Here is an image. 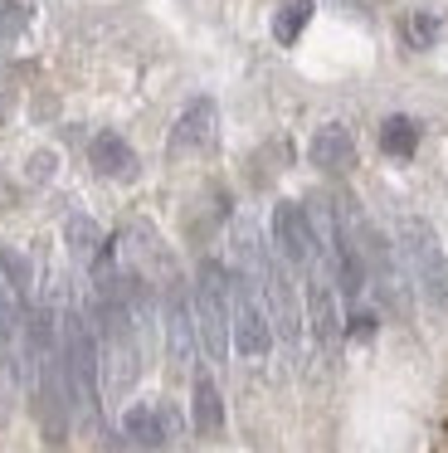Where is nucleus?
I'll use <instances>...</instances> for the list:
<instances>
[{
  "label": "nucleus",
  "instance_id": "1",
  "mask_svg": "<svg viewBox=\"0 0 448 453\" xmlns=\"http://www.w3.org/2000/svg\"><path fill=\"white\" fill-rule=\"evenodd\" d=\"M58 361H64V390L78 419H97L103 410V375H97V332L83 307L58 312Z\"/></svg>",
  "mask_w": 448,
  "mask_h": 453
},
{
  "label": "nucleus",
  "instance_id": "2",
  "mask_svg": "<svg viewBox=\"0 0 448 453\" xmlns=\"http://www.w3.org/2000/svg\"><path fill=\"white\" fill-rule=\"evenodd\" d=\"M395 249H399V258H405L409 283L424 297V307L448 312V254H444V244H438L434 225L419 219V215H405L399 219V234H395Z\"/></svg>",
  "mask_w": 448,
  "mask_h": 453
},
{
  "label": "nucleus",
  "instance_id": "3",
  "mask_svg": "<svg viewBox=\"0 0 448 453\" xmlns=\"http://www.w3.org/2000/svg\"><path fill=\"white\" fill-rule=\"evenodd\" d=\"M190 312H195V332H200V351L214 365L229 361L234 342H229V264L205 258L195 268V288H190Z\"/></svg>",
  "mask_w": 448,
  "mask_h": 453
},
{
  "label": "nucleus",
  "instance_id": "4",
  "mask_svg": "<svg viewBox=\"0 0 448 453\" xmlns=\"http://www.w3.org/2000/svg\"><path fill=\"white\" fill-rule=\"evenodd\" d=\"M229 342L243 361H263L273 351V342H278L259 283L249 273H239V268H229Z\"/></svg>",
  "mask_w": 448,
  "mask_h": 453
},
{
  "label": "nucleus",
  "instance_id": "5",
  "mask_svg": "<svg viewBox=\"0 0 448 453\" xmlns=\"http://www.w3.org/2000/svg\"><path fill=\"white\" fill-rule=\"evenodd\" d=\"M253 283H259L263 307H268L273 336H278L288 351H302V336H307V312H302V293L292 288V268L282 264L278 254H268Z\"/></svg>",
  "mask_w": 448,
  "mask_h": 453
},
{
  "label": "nucleus",
  "instance_id": "6",
  "mask_svg": "<svg viewBox=\"0 0 448 453\" xmlns=\"http://www.w3.org/2000/svg\"><path fill=\"white\" fill-rule=\"evenodd\" d=\"M268 244H273V254H278L292 273H307L312 264H321V258H327V244H321V234L312 229L307 205H297V200H278V205H273V215H268Z\"/></svg>",
  "mask_w": 448,
  "mask_h": 453
},
{
  "label": "nucleus",
  "instance_id": "7",
  "mask_svg": "<svg viewBox=\"0 0 448 453\" xmlns=\"http://www.w3.org/2000/svg\"><path fill=\"white\" fill-rule=\"evenodd\" d=\"M302 312H307V332L321 351H336L346 336V317H341V293L331 283L327 264L307 268V288H302Z\"/></svg>",
  "mask_w": 448,
  "mask_h": 453
},
{
  "label": "nucleus",
  "instance_id": "8",
  "mask_svg": "<svg viewBox=\"0 0 448 453\" xmlns=\"http://www.w3.org/2000/svg\"><path fill=\"white\" fill-rule=\"evenodd\" d=\"M175 434H181V414L171 404H127L122 410V439L142 453L166 449Z\"/></svg>",
  "mask_w": 448,
  "mask_h": 453
},
{
  "label": "nucleus",
  "instance_id": "9",
  "mask_svg": "<svg viewBox=\"0 0 448 453\" xmlns=\"http://www.w3.org/2000/svg\"><path fill=\"white\" fill-rule=\"evenodd\" d=\"M166 346H171L175 365H195V351H200V332H195V312H190V288H181L171 278L166 288Z\"/></svg>",
  "mask_w": 448,
  "mask_h": 453
},
{
  "label": "nucleus",
  "instance_id": "10",
  "mask_svg": "<svg viewBox=\"0 0 448 453\" xmlns=\"http://www.w3.org/2000/svg\"><path fill=\"white\" fill-rule=\"evenodd\" d=\"M214 127H220V108H214V98H190V103H185V112L175 118L166 147H171L175 157L210 151V147H214Z\"/></svg>",
  "mask_w": 448,
  "mask_h": 453
},
{
  "label": "nucleus",
  "instance_id": "11",
  "mask_svg": "<svg viewBox=\"0 0 448 453\" xmlns=\"http://www.w3.org/2000/svg\"><path fill=\"white\" fill-rule=\"evenodd\" d=\"M307 157H312V166H317L321 176H346V171L356 166V137H351L341 122H327V127L312 132Z\"/></svg>",
  "mask_w": 448,
  "mask_h": 453
},
{
  "label": "nucleus",
  "instance_id": "12",
  "mask_svg": "<svg viewBox=\"0 0 448 453\" xmlns=\"http://www.w3.org/2000/svg\"><path fill=\"white\" fill-rule=\"evenodd\" d=\"M88 161H93V171L97 176H107V180H136V151H132V142L127 137H117V132H97L93 137V147H88Z\"/></svg>",
  "mask_w": 448,
  "mask_h": 453
},
{
  "label": "nucleus",
  "instance_id": "13",
  "mask_svg": "<svg viewBox=\"0 0 448 453\" xmlns=\"http://www.w3.org/2000/svg\"><path fill=\"white\" fill-rule=\"evenodd\" d=\"M190 424H195V434H220L224 429L220 385H214L205 371H195V385H190Z\"/></svg>",
  "mask_w": 448,
  "mask_h": 453
},
{
  "label": "nucleus",
  "instance_id": "14",
  "mask_svg": "<svg viewBox=\"0 0 448 453\" xmlns=\"http://www.w3.org/2000/svg\"><path fill=\"white\" fill-rule=\"evenodd\" d=\"M380 151L395 161H409L419 151V122L405 118V112H395V118L380 122Z\"/></svg>",
  "mask_w": 448,
  "mask_h": 453
},
{
  "label": "nucleus",
  "instance_id": "15",
  "mask_svg": "<svg viewBox=\"0 0 448 453\" xmlns=\"http://www.w3.org/2000/svg\"><path fill=\"white\" fill-rule=\"evenodd\" d=\"M312 11H317L312 0H282L278 15H273V40H278V44H297V35L307 30Z\"/></svg>",
  "mask_w": 448,
  "mask_h": 453
},
{
  "label": "nucleus",
  "instance_id": "16",
  "mask_svg": "<svg viewBox=\"0 0 448 453\" xmlns=\"http://www.w3.org/2000/svg\"><path fill=\"white\" fill-rule=\"evenodd\" d=\"M64 239H68V249H73V258H83V264H93L97 249H103V234H97V225L88 215H68Z\"/></svg>",
  "mask_w": 448,
  "mask_h": 453
},
{
  "label": "nucleus",
  "instance_id": "17",
  "mask_svg": "<svg viewBox=\"0 0 448 453\" xmlns=\"http://www.w3.org/2000/svg\"><path fill=\"white\" fill-rule=\"evenodd\" d=\"M399 35H405L414 50H434L438 44V35H444V20H438L434 11H409L405 15V25H399Z\"/></svg>",
  "mask_w": 448,
  "mask_h": 453
},
{
  "label": "nucleus",
  "instance_id": "18",
  "mask_svg": "<svg viewBox=\"0 0 448 453\" xmlns=\"http://www.w3.org/2000/svg\"><path fill=\"white\" fill-rule=\"evenodd\" d=\"M0 273H5V283H10V293L19 297V303L29 307V258L19 254V249H10V244H0Z\"/></svg>",
  "mask_w": 448,
  "mask_h": 453
},
{
  "label": "nucleus",
  "instance_id": "19",
  "mask_svg": "<svg viewBox=\"0 0 448 453\" xmlns=\"http://www.w3.org/2000/svg\"><path fill=\"white\" fill-rule=\"evenodd\" d=\"M25 25H29V5H25V0H0V44L19 40Z\"/></svg>",
  "mask_w": 448,
  "mask_h": 453
},
{
  "label": "nucleus",
  "instance_id": "20",
  "mask_svg": "<svg viewBox=\"0 0 448 453\" xmlns=\"http://www.w3.org/2000/svg\"><path fill=\"white\" fill-rule=\"evenodd\" d=\"M0 122H5V112H0Z\"/></svg>",
  "mask_w": 448,
  "mask_h": 453
}]
</instances>
